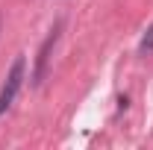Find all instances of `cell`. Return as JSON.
Instances as JSON below:
<instances>
[{"label": "cell", "mask_w": 153, "mask_h": 150, "mask_svg": "<svg viewBox=\"0 0 153 150\" xmlns=\"http://www.w3.org/2000/svg\"><path fill=\"white\" fill-rule=\"evenodd\" d=\"M138 47H141V53H150V50H153V24L147 27V33H144V38H141Z\"/></svg>", "instance_id": "cell-3"}, {"label": "cell", "mask_w": 153, "mask_h": 150, "mask_svg": "<svg viewBox=\"0 0 153 150\" xmlns=\"http://www.w3.org/2000/svg\"><path fill=\"white\" fill-rule=\"evenodd\" d=\"M24 71H27V62H24V56H18L12 62L9 74H6L3 88H0V115L15 103V97H18V91H21V82H24Z\"/></svg>", "instance_id": "cell-1"}, {"label": "cell", "mask_w": 153, "mask_h": 150, "mask_svg": "<svg viewBox=\"0 0 153 150\" xmlns=\"http://www.w3.org/2000/svg\"><path fill=\"white\" fill-rule=\"evenodd\" d=\"M59 33H62V21L53 24V30H50V36L44 38V44H41V50H38V59H36V74H33V82L41 85V79L47 74V62H50V53H53V47H56L59 41Z\"/></svg>", "instance_id": "cell-2"}]
</instances>
